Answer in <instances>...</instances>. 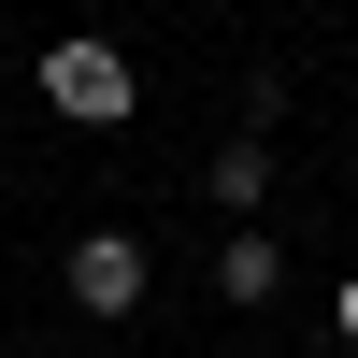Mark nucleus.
Instances as JSON below:
<instances>
[{
    "instance_id": "obj_1",
    "label": "nucleus",
    "mask_w": 358,
    "mask_h": 358,
    "mask_svg": "<svg viewBox=\"0 0 358 358\" xmlns=\"http://www.w3.org/2000/svg\"><path fill=\"white\" fill-rule=\"evenodd\" d=\"M43 115H72V129H129L143 86H129L115 43H43Z\"/></svg>"
},
{
    "instance_id": "obj_2",
    "label": "nucleus",
    "mask_w": 358,
    "mask_h": 358,
    "mask_svg": "<svg viewBox=\"0 0 358 358\" xmlns=\"http://www.w3.org/2000/svg\"><path fill=\"white\" fill-rule=\"evenodd\" d=\"M143 287H158V273H143L129 229H86V244H72V301H86V315H129Z\"/></svg>"
},
{
    "instance_id": "obj_3",
    "label": "nucleus",
    "mask_w": 358,
    "mask_h": 358,
    "mask_svg": "<svg viewBox=\"0 0 358 358\" xmlns=\"http://www.w3.org/2000/svg\"><path fill=\"white\" fill-rule=\"evenodd\" d=\"M201 187L229 201V229H258V187H273V143H258V129H244V143H215V172H201Z\"/></svg>"
},
{
    "instance_id": "obj_4",
    "label": "nucleus",
    "mask_w": 358,
    "mask_h": 358,
    "mask_svg": "<svg viewBox=\"0 0 358 358\" xmlns=\"http://www.w3.org/2000/svg\"><path fill=\"white\" fill-rule=\"evenodd\" d=\"M215 287H229V301H273V287H287V244H273V229H229V244H215Z\"/></svg>"
},
{
    "instance_id": "obj_5",
    "label": "nucleus",
    "mask_w": 358,
    "mask_h": 358,
    "mask_svg": "<svg viewBox=\"0 0 358 358\" xmlns=\"http://www.w3.org/2000/svg\"><path fill=\"white\" fill-rule=\"evenodd\" d=\"M330 315H344V344H358V273H344V301H330Z\"/></svg>"
}]
</instances>
